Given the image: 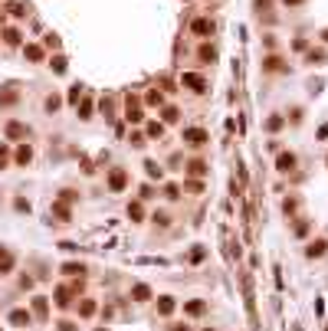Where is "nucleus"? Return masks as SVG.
<instances>
[{
    "instance_id": "obj_17",
    "label": "nucleus",
    "mask_w": 328,
    "mask_h": 331,
    "mask_svg": "<svg viewBox=\"0 0 328 331\" xmlns=\"http://www.w3.org/2000/svg\"><path fill=\"white\" fill-rule=\"evenodd\" d=\"M33 315H36V318H46V315H49L46 295H33Z\"/></svg>"
},
{
    "instance_id": "obj_36",
    "label": "nucleus",
    "mask_w": 328,
    "mask_h": 331,
    "mask_svg": "<svg viewBox=\"0 0 328 331\" xmlns=\"http://www.w3.org/2000/svg\"><path fill=\"white\" fill-rule=\"evenodd\" d=\"M76 109H79V118H92V102H89V99H82Z\"/></svg>"
},
{
    "instance_id": "obj_16",
    "label": "nucleus",
    "mask_w": 328,
    "mask_h": 331,
    "mask_svg": "<svg viewBox=\"0 0 328 331\" xmlns=\"http://www.w3.org/2000/svg\"><path fill=\"white\" fill-rule=\"evenodd\" d=\"M131 298H135V302H151V286H144V282L131 286Z\"/></svg>"
},
{
    "instance_id": "obj_7",
    "label": "nucleus",
    "mask_w": 328,
    "mask_h": 331,
    "mask_svg": "<svg viewBox=\"0 0 328 331\" xmlns=\"http://www.w3.org/2000/svg\"><path fill=\"white\" fill-rule=\"evenodd\" d=\"M13 265H17V256H13L7 246H0V276H10Z\"/></svg>"
},
{
    "instance_id": "obj_13",
    "label": "nucleus",
    "mask_w": 328,
    "mask_h": 331,
    "mask_svg": "<svg viewBox=\"0 0 328 331\" xmlns=\"http://www.w3.org/2000/svg\"><path fill=\"white\" fill-rule=\"evenodd\" d=\"M13 161H17V164H20V167H26V164H30V161H33V148H30V144H26V141H23L20 148H17V154H13Z\"/></svg>"
},
{
    "instance_id": "obj_19",
    "label": "nucleus",
    "mask_w": 328,
    "mask_h": 331,
    "mask_svg": "<svg viewBox=\"0 0 328 331\" xmlns=\"http://www.w3.org/2000/svg\"><path fill=\"white\" fill-rule=\"evenodd\" d=\"M187 174H190V177H204V174H207V161H200V157H194V161L187 164Z\"/></svg>"
},
{
    "instance_id": "obj_41",
    "label": "nucleus",
    "mask_w": 328,
    "mask_h": 331,
    "mask_svg": "<svg viewBox=\"0 0 328 331\" xmlns=\"http://www.w3.org/2000/svg\"><path fill=\"white\" fill-rule=\"evenodd\" d=\"M308 226H312L308 220H299V223L292 226V233H295V236H305V233H308Z\"/></svg>"
},
{
    "instance_id": "obj_3",
    "label": "nucleus",
    "mask_w": 328,
    "mask_h": 331,
    "mask_svg": "<svg viewBox=\"0 0 328 331\" xmlns=\"http://www.w3.org/2000/svg\"><path fill=\"white\" fill-rule=\"evenodd\" d=\"M181 86L190 88V92H197V95H204V92H207V79L197 76V72H184V76H181Z\"/></svg>"
},
{
    "instance_id": "obj_6",
    "label": "nucleus",
    "mask_w": 328,
    "mask_h": 331,
    "mask_svg": "<svg viewBox=\"0 0 328 331\" xmlns=\"http://www.w3.org/2000/svg\"><path fill=\"white\" fill-rule=\"evenodd\" d=\"M7 321H10L13 328H26V325H33V315L26 309H13L10 315H7Z\"/></svg>"
},
{
    "instance_id": "obj_26",
    "label": "nucleus",
    "mask_w": 328,
    "mask_h": 331,
    "mask_svg": "<svg viewBox=\"0 0 328 331\" xmlns=\"http://www.w3.org/2000/svg\"><path fill=\"white\" fill-rule=\"evenodd\" d=\"M20 99V92H17V88L13 86H7L3 88V92H0V105H13V102Z\"/></svg>"
},
{
    "instance_id": "obj_55",
    "label": "nucleus",
    "mask_w": 328,
    "mask_h": 331,
    "mask_svg": "<svg viewBox=\"0 0 328 331\" xmlns=\"http://www.w3.org/2000/svg\"><path fill=\"white\" fill-rule=\"evenodd\" d=\"M0 26H3V10H0Z\"/></svg>"
},
{
    "instance_id": "obj_18",
    "label": "nucleus",
    "mask_w": 328,
    "mask_h": 331,
    "mask_svg": "<svg viewBox=\"0 0 328 331\" xmlns=\"http://www.w3.org/2000/svg\"><path fill=\"white\" fill-rule=\"evenodd\" d=\"M174 309H177V302H174L171 295H161V298H158V315H164V318H167Z\"/></svg>"
},
{
    "instance_id": "obj_22",
    "label": "nucleus",
    "mask_w": 328,
    "mask_h": 331,
    "mask_svg": "<svg viewBox=\"0 0 328 331\" xmlns=\"http://www.w3.org/2000/svg\"><path fill=\"white\" fill-rule=\"evenodd\" d=\"M128 217H131L135 223H141V220H144V207H141V200H131V203H128Z\"/></svg>"
},
{
    "instance_id": "obj_20",
    "label": "nucleus",
    "mask_w": 328,
    "mask_h": 331,
    "mask_svg": "<svg viewBox=\"0 0 328 331\" xmlns=\"http://www.w3.org/2000/svg\"><path fill=\"white\" fill-rule=\"evenodd\" d=\"M184 311L187 315H204V311H207V302H200V298H194V302H184Z\"/></svg>"
},
{
    "instance_id": "obj_30",
    "label": "nucleus",
    "mask_w": 328,
    "mask_h": 331,
    "mask_svg": "<svg viewBox=\"0 0 328 331\" xmlns=\"http://www.w3.org/2000/svg\"><path fill=\"white\" fill-rule=\"evenodd\" d=\"M282 125H285L282 115H269V118H266V132H279Z\"/></svg>"
},
{
    "instance_id": "obj_9",
    "label": "nucleus",
    "mask_w": 328,
    "mask_h": 331,
    "mask_svg": "<svg viewBox=\"0 0 328 331\" xmlns=\"http://www.w3.org/2000/svg\"><path fill=\"white\" fill-rule=\"evenodd\" d=\"M190 30H194L197 36H213V20H207V17H197V20L190 23Z\"/></svg>"
},
{
    "instance_id": "obj_31",
    "label": "nucleus",
    "mask_w": 328,
    "mask_h": 331,
    "mask_svg": "<svg viewBox=\"0 0 328 331\" xmlns=\"http://www.w3.org/2000/svg\"><path fill=\"white\" fill-rule=\"evenodd\" d=\"M144 134H148V138H161V134H164V125H161V122H148Z\"/></svg>"
},
{
    "instance_id": "obj_58",
    "label": "nucleus",
    "mask_w": 328,
    "mask_h": 331,
    "mask_svg": "<svg viewBox=\"0 0 328 331\" xmlns=\"http://www.w3.org/2000/svg\"><path fill=\"white\" fill-rule=\"evenodd\" d=\"M325 331H328V328H325Z\"/></svg>"
},
{
    "instance_id": "obj_37",
    "label": "nucleus",
    "mask_w": 328,
    "mask_h": 331,
    "mask_svg": "<svg viewBox=\"0 0 328 331\" xmlns=\"http://www.w3.org/2000/svg\"><path fill=\"white\" fill-rule=\"evenodd\" d=\"M82 102V86H72L69 88V105H79Z\"/></svg>"
},
{
    "instance_id": "obj_25",
    "label": "nucleus",
    "mask_w": 328,
    "mask_h": 331,
    "mask_svg": "<svg viewBox=\"0 0 328 331\" xmlns=\"http://www.w3.org/2000/svg\"><path fill=\"white\" fill-rule=\"evenodd\" d=\"M197 59H200V63H213V59H217V49H213V46H200V49H197Z\"/></svg>"
},
{
    "instance_id": "obj_38",
    "label": "nucleus",
    "mask_w": 328,
    "mask_h": 331,
    "mask_svg": "<svg viewBox=\"0 0 328 331\" xmlns=\"http://www.w3.org/2000/svg\"><path fill=\"white\" fill-rule=\"evenodd\" d=\"M305 63H325V49H312L305 56Z\"/></svg>"
},
{
    "instance_id": "obj_48",
    "label": "nucleus",
    "mask_w": 328,
    "mask_h": 331,
    "mask_svg": "<svg viewBox=\"0 0 328 331\" xmlns=\"http://www.w3.org/2000/svg\"><path fill=\"white\" fill-rule=\"evenodd\" d=\"M131 144L135 148H144V134H131Z\"/></svg>"
},
{
    "instance_id": "obj_14",
    "label": "nucleus",
    "mask_w": 328,
    "mask_h": 331,
    "mask_svg": "<svg viewBox=\"0 0 328 331\" xmlns=\"http://www.w3.org/2000/svg\"><path fill=\"white\" fill-rule=\"evenodd\" d=\"M3 10L10 13V17H26V13H30V3H23V0H10Z\"/></svg>"
},
{
    "instance_id": "obj_53",
    "label": "nucleus",
    "mask_w": 328,
    "mask_h": 331,
    "mask_svg": "<svg viewBox=\"0 0 328 331\" xmlns=\"http://www.w3.org/2000/svg\"><path fill=\"white\" fill-rule=\"evenodd\" d=\"M171 331H190L187 325H171Z\"/></svg>"
},
{
    "instance_id": "obj_46",
    "label": "nucleus",
    "mask_w": 328,
    "mask_h": 331,
    "mask_svg": "<svg viewBox=\"0 0 328 331\" xmlns=\"http://www.w3.org/2000/svg\"><path fill=\"white\" fill-rule=\"evenodd\" d=\"M292 49H299V53H302V49H308V40H302V36H299V40L292 43Z\"/></svg>"
},
{
    "instance_id": "obj_8",
    "label": "nucleus",
    "mask_w": 328,
    "mask_h": 331,
    "mask_svg": "<svg viewBox=\"0 0 328 331\" xmlns=\"http://www.w3.org/2000/svg\"><path fill=\"white\" fill-rule=\"evenodd\" d=\"M295 164H299V157H295L292 151H282V154L276 157V171H282V174H289V171H295Z\"/></svg>"
},
{
    "instance_id": "obj_5",
    "label": "nucleus",
    "mask_w": 328,
    "mask_h": 331,
    "mask_svg": "<svg viewBox=\"0 0 328 331\" xmlns=\"http://www.w3.org/2000/svg\"><path fill=\"white\" fill-rule=\"evenodd\" d=\"M79 288L82 286H59L56 288V305L59 309H69L72 305V295H79Z\"/></svg>"
},
{
    "instance_id": "obj_2",
    "label": "nucleus",
    "mask_w": 328,
    "mask_h": 331,
    "mask_svg": "<svg viewBox=\"0 0 328 331\" xmlns=\"http://www.w3.org/2000/svg\"><path fill=\"white\" fill-rule=\"evenodd\" d=\"M125 187H128V171L125 167H112L109 171V190L112 194H121Z\"/></svg>"
},
{
    "instance_id": "obj_10",
    "label": "nucleus",
    "mask_w": 328,
    "mask_h": 331,
    "mask_svg": "<svg viewBox=\"0 0 328 331\" xmlns=\"http://www.w3.org/2000/svg\"><path fill=\"white\" fill-rule=\"evenodd\" d=\"M325 253H328V240H312V243H308V249H305L308 259H322Z\"/></svg>"
},
{
    "instance_id": "obj_43",
    "label": "nucleus",
    "mask_w": 328,
    "mask_h": 331,
    "mask_svg": "<svg viewBox=\"0 0 328 331\" xmlns=\"http://www.w3.org/2000/svg\"><path fill=\"white\" fill-rule=\"evenodd\" d=\"M13 207L20 210V213H30V200H23V197H17V200H13Z\"/></svg>"
},
{
    "instance_id": "obj_34",
    "label": "nucleus",
    "mask_w": 328,
    "mask_h": 331,
    "mask_svg": "<svg viewBox=\"0 0 328 331\" xmlns=\"http://www.w3.org/2000/svg\"><path fill=\"white\" fill-rule=\"evenodd\" d=\"M59 105H63V99H59L56 92H53V95H46V102H43V109H46V111H56Z\"/></svg>"
},
{
    "instance_id": "obj_28",
    "label": "nucleus",
    "mask_w": 328,
    "mask_h": 331,
    "mask_svg": "<svg viewBox=\"0 0 328 331\" xmlns=\"http://www.w3.org/2000/svg\"><path fill=\"white\" fill-rule=\"evenodd\" d=\"M144 171H148V177H151V180H154V177H158V180L164 177V171H161V164H158V161H144Z\"/></svg>"
},
{
    "instance_id": "obj_35",
    "label": "nucleus",
    "mask_w": 328,
    "mask_h": 331,
    "mask_svg": "<svg viewBox=\"0 0 328 331\" xmlns=\"http://www.w3.org/2000/svg\"><path fill=\"white\" fill-rule=\"evenodd\" d=\"M295 210H299V200H295V197H285L282 200V213H285V217H292Z\"/></svg>"
},
{
    "instance_id": "obj_42",
    "label": "nucleus",
    "mask_w": 328,
    "mask_h": 331,
    "mask_svg": "<svg viewBox=\"0 0 328 331\" xmlns=\"http://www.w3.org/2000/svg\"><path fill=\"white\" fill-rule=\"evenodd\" d=\"M43 46H46V49H56V46H59V36H56V33H46Z\"/></svg>"
},
{
    "instance_id": "obj_56",
    "label": "nucleus",
    "mask_w": 328,
    "mask_h": 331,
    "mask_svg": "<svg viewBox=\"0 0 328 331\" xmlns=\"http://www.w3.org/2000/svg\"><path fill=\"white\" fill-rule=\"evenodd\" d=\"M204 331H217V328H210V325H207V328H204Z\"/></svg>"
},
{
    "instance_id": "obj_40",
    "label": "nucleus",
    "mask_w": 328,
    "mask_h": 331,
    "mask_svg": "<svg viewBox=\"0 0 328 331\" xmlns=\"http://www.w3.org/2000/svg\"><path fill=\"white\" fill-rule=\"evenodd\" d=\"M164 197H167V200H177V197H181V187H177V184H167V187H164Z\"/></svg>"
},
{
    "instance_id": "obj_32",
    "label": "nucleus",
    "mask_w": 328,
    "mask_h": 331,
    "mask_svg": "<svg viewBox=\"0 0 328 331\" xmlns=\"http://www.w3.org/2000/svg\"><path fill=\"white\" fill-rule=\"evenodd\" d=\"M187 259H190V263H204V259H207V249H204V246H194V249L187 253Z\"/></svg>"
},
{
    "instance_id": "obj_1",
    "label": "nucleus",
    "mask_w": 328,
    "mask_h": 331,
    "mask_svg": "<svg viewBox=\"0 0 328 331\" xmlns=\"http://www.w3.org/2000/svg\"><path fill=\"white\" fill-rule=\"evenodd\" d=\"M3 134H7L10 141H26V138H30V125H23V122L13 118V122L3 125Z\"/></svg>"
},
{
    "instance_id": "obj_21",
    "label": "nucleus",
    "mask_w": 328,
    "mask_h": 331,
    "mask_svg": "<svg viewBox=\"0 0 328 331\" xmlns=\"http://www.w3.org/2000/svg\"><path fill=\"white\" fill-rule=\"evenodd\" d=\"M59 272H63V276H82L86 265H82V263H63V265H59Z\"/></svg>"
},
{
    "instance_id": "obj_51",
    "label": "nucleus",
    "mask_w": 328,
    "mask_h": 331,
    "mask_svg": "<svg viewBox=\"0 0 328 331\" xmlns=\"http://www.w3.org/2000/svg\"><path fill=\"white\" fill-rule=\"evenodd\" d=\"M285 7H302V3H305V0H282Z\"/></svg>"
},
{
    "instance_id": "obj_23",
    "label": "nucleus",
    "mask_w": 328,
    "mask_h": 331,
    "mask_svg": "<svg viewBox=\"0 0 328 331\" xmlns=\"http://www.w3.org/2000/svg\"><path fill=\"white\" fill-rule=\"evenodd\" d=\"M20 30H17V26H7V30H3V43L7 46H20Z\"/></svg>"
},
{
    "instance_id": "obj_45",
    "label": "nucleus",
    "mask_w": 328,
    "mask_h": 331,
    "mask_svg": "<svg viewBox=\"0 0 328 331\" xmlns=\"http://www.w3.org/2000/svg\"><path fill=\"white\" fill-rule=\"evenodd\" d=\"M154 223H161V226H167V223H171V217H167V213H154Z\"/></svg>"
},
{
    "instance_id": "obj_4",
    "label": "nucleus",
    "mask_w": 328,
    "mask_h": 331,
    "mask_svg": "<svg viewBox=\"0 0 328 331\" xmlns=\"http://www.w3.org/2000/svg\"><path fill=\"white\" fill-rule=\"evenodd\" d=\"M181 141H184V144H190V148H204V144L210 141V134L204 132V128H187Z\"/></svg>"
},
{
    "instance_id": "obj_57",
    "label": "nucleus",
    "mask_w": 328,
    "mask_h": 331,
    "mask_svg": "<svg viewBox=\"0 0 328 331\" xmlns=\"http://www.w3.org/2000/svg\"><path fill=\"white\" fill-rule=\"evenodd\" d=\"M95 331H109V328H95Z\"/></svg>"
},
{
    "instance_id": "obj_33",
    "label": "nucleus",
    "mask_w": 328,
    "mask_h": 331,
    "mask_svg": "<svg viewBox=\"0 0 328 331\" xmlns=\"http://www.w3.org/2000/svg\"><path fill=\"white\" fill-rule=\"evenodd\" d=\"M144 102H148V105H164V95H161V88H151V92L144 95Z\"/></svg>"
},
{
    "instance_id": "obj_49",
    "label": "nucleus",
    "mask_w": 328,
    "mask_h": 331,
    "mask_svg": "<svg viewBox=\"0 0 328 331\" xmlns=\"http://www.w3.org/2000/svg\"><path fill=\"white\" fill-rule=\"evenodd\" d=\"M187 190H194V194H200V190H204V184H197V180H187Z\"/></svg>"
},
{
    "instance_id": "obj_44",
    "label": "nucleus",
    "mask_w": 328,
    "mask_h": 331,
    "mask_svg": "<svg viewBox=\"0 0 328 331\" xmlns=\"http://www.w3.org/2000/svg\"><path fill=\"white\" fill-rule=\"evenodd\" d=\"M49 66H53V69H56V72H66V59H63V56H56L53 63H49Z\"/></svg>"
},
{
    "instance_id": "obj_29",
    "label": "nucleus",
    "mask_w": 328,
    "mask_h": 331,
    "mask_svg": "<svg viewBox=\"0 0 328 331\" xmlns=\"http://www.w3.org/2000/svg\"><path fill=\"white\" fill-rule=\"evenodd\" d=\"M161 118H164V122H167V125H174L177 118H181V111H177L174 105H164V111H161Z\"/></svg>"
},
{
    "instance_id": "obj_50",
    "label": "nucleus",
    "mask_w": 328,
    "mask_h": 331,
    "mask_svg": "<svg viewBox=\"0 0 328 331\" xmlns=\"http://www.w3.org/2000/svg\"><path fill=\"white\" fill-rule=\"evenodd\" d=\"M20 288H33V276H23L20 279Z\"/></svg>"
},
{
    "instance_id": "obj_27",
    "label": "nucleus",
    "mask_w": 328,
    "mask_h": 331,
    "mask_svg": "<svg viewBox=\"0 0 328 331\" xmlns=\"http://www.w3.org/2000/svg\"><path fill=\"white\" fill-rule=\"evenodd\" d=\"M53 213L59 217V223H69V207H66L63 200H56V203H53Z\"/></svg>"
},
{
    "instance_id": "obj_47",
    "label": "nucleus",
    "mask_w": 328,
    "mask_h": 331,
    "mask_svg": "<svg viewBox=\"0 0 328 331\" xmlns=\"http://www.w3.org/2000/svg\"><path fill=\"white\" fill-rule=\"evenodd\" d=\"M59 331H79L76 321H59Z\"/></svg>"
},
{
    "instance_id": "obj_52",
    "label": "nucleus",
    "mask_w": 328,
    "mask_h": 331,
    "mask_svg": "<svg viewBox=\"0 0 328 331\" xmlns=\"http://www.w3.org/2000/svg\"><path fill=\"white\" fill-rule=\"evenodd\" d=\"M318 138H322V141L328 138V125H322V128H318Z\"/></svg>"
},
{
    "instance_id": "obj_54",
    "label": "nucleus",
    "mask_w": 328,
    "mask_h": 331,
    "mask_svg": "<svg viewBox=\"0 0 328 331\" xmlns=\"http://www.w3.org/2000/svg\"><path fill=\"white\" fill-rule=\"evenodd\" d=\"M322 40H325V43H328V30H322Z\"/></svg>"
},
{
    "instance_id": "obj_24",
    "label": "nucleus",
    "mask_w": 328,
    "mask_h": 331,
    "mask_svg": "<svg viewBox=\"0 0 328 331\" xmlns=\"http://www.w3.org/2000/svg\"><path fill=\"white\" fill-rule=\"evenodd\" d=\"M79 315H82V318H92V315H95V298H82V302H79Z\"/></svg>"
},
{
    "instance_id": "obj_39",
    "label": "nucleus",
    "mask_w": 328,
    "mask_h": 331,
    "mask_svg": "<svg viewBox=\"0 0 328 331\" xmlns=\"http://www.w3.org/2000/svg\"><path fill=\"white\" fill-rule=\"evenodd\" d=\"M7 164H10V148H7V144H0V171H3Z\"/></svg>"
},
{
    "instance_id": "obj_11",
    "label": "nucleus",
    "mask_w": 328,
    "mask_h": 331,
    "mask_svg": "<svg viewBox=\"0 0 328 331\" xmlns=\"http://www.w3.org/2000/svg\"><path fill=\"white\" fill-rule=\"evenodd\" d=\"M285 63L282 59H279V56H266V59H262V72H285Z\"/></svg>"
},
{
    "instance_id": "obj_15",
    "label": "nucleus",
    "mask_w": 328,
    "mask_h": 331,
    "mask_svg": "<svg viewBox=\"0 0 328 331\" xmlns=\"http://www.w3.org/2000/svg\"><path fill=\"white\" fill-rule=\"evenodd\" d=\"M125 118H128L131 125H138V122H141V118H144V115H141V105H138V102H135V99H128V109H125Z\"/></svg>"
},
{
    "instance_id": "obj_12",
    "label": "nucleus",
    "mask_w": 328,
    "mask_h": 331,
    "mask_svg": "<svg viewBox=\"0 0 328 331\" xmlns=\"http://www.w3.org/2000/svg\"><path fill=\"white\" fill-rule=\"evenodd\" d=\"M23 56H26L30 63H43L46 49H43V46H36V43H26V46H23Z\"/></svg>"
}]
</instances>
